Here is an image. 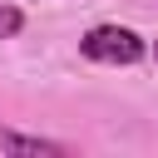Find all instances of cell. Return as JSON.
Masks as SVG:
<instances>
[{
    "label": "cell",
    "instance_id": "cell-1",
    "mask_svg": "<svg viewBox=\"0 0 158 158\" xmlns=\"http://www.w3.org/2000/svg\"><path fill=\"white\" fill-rule=\"evenodd\" d=\"M79 54L94 59V64H138V59L148 54V44H143V35L128 30V25H94V30H84Z\"/></svg>",
    "mask_w": 158,
    "mask_h": 158
},
{
    "label": "cell",
    "instance_id": "cell-2",
    "mask_svg": "<svg viewBox=\"0 0 158 158\" xmlns=\"http://www.w3.org/2000/svg\"><path fill=\"white\" fill-rule=\"evenodd\" d=\"M0 153L10 158H69L74 148L59 138H40V133H20V128H0Z\"/></svg>",
    "mask_w": 158,
    "mask_h": 158
},
{
    "label": "cell",
    "instance_id": "cell-3",
    "mask_svg": "<svg viewBox=\"0 0 158 158\" xmlns=\"http://www.w3.org/2000/svg\"><path fill=\"white\" fill-rule=\"evenodd\" d=\"M20 30H25V15H20L15 5H5V0H0V40H15Z\"/></svg>",
    "mask_w": 158,
    "mask_h": 158
},
{
    "label": "cell",
    "instance_id": "cell-4",
    "mask_svg": "<svg viewBox=\"0 0 158 158\" xmlns=\"http://www.w3.org/2000/svg\"><path fill=\"white\" fill-rule=\"evenodd\" d=\"M153 54H158V44H153Z\"/></svg>",
    "mask_w": 158,
    "mask_h": 158
}]
</instances>
